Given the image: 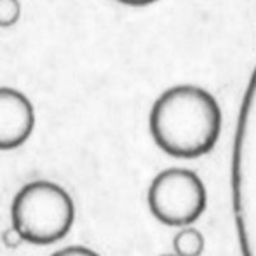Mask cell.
Masks as SVG:
<instances>
[{
    "mask_svg": "<svg viewBox=\"0 0 256 256\" xmlns=\"http://www.w3.org/2000/svg\"><path fill=\"white\" fill-rule=\"evenodd\" d=\"M117 2L124 4V6H132V7H143V6H150V4H155L158 0H117Z\"/></svg>",
    "mask_w": 256,
    "mask_h": 256,
    "instance_id": "8",
    "label": "cell"
},
{
    "mask_svg": "<svg viewBox=\"0 0 256 256\" xmlns=\"http://www.w3.org/2000/svg\"><path fill=\"white\" fill-rule=\"evenodd\" d=\"M154 218L168 226H188L204 214L208 192L199 174L185 168H169L152 180L146 194Z\"/></svg>",
    "mask_w": 256,
    "mask_h": 256,
    "instance_id": "3",
    "label": "cell"
},
{
    "mask_svg": "<svg viewBox=\"0 0 256 256\" xmlns=\"http://www.w3.org/2000/svg\"><path fill=\"white\" fill-rule=\"evenodd\" d=\"M20 0H0V28H10L20 21Z\"/></svg>",
    "mask_w": 256,
    "mask_h": 256,
    "instance_id": "6",
    "label": "cell"
},
{
    "mask_svg": "<svg viewBox=\"0 0 256 256\" xmlns=\"http://www.w3.org/2000/svg\"><path fill=\"white\" fill-rule=\"evenodd\" d=\"M160 256H178L176 253H166V254H160Z\"/></svg>",
    "mask_w": 256,
    "mask_h": 256,
    "instance_id": "9",
    "label": "cell"
},
{
    "mask_svg": "<svg viewBox=\"0 0 256 256\" xmlns=\"http://www.w3.org/2000/svg\"><path fill=\"white\" fill-rule=\"evenodd\" d=\"M52 256H100V254L94 253L92 250H88V248L72 246V248H66V250L58 251V253H54Z\"/></svg>",
    "mask_w": 256,
    "mask_h": 256,
    "instance_id": "7",
    "label": "cell"
},
{
    "mask_svg": "<svg viewBox=\"0 0 256 256\" xmlns=\"http://www.w3.org/2000/svg\"><path fill=\"white\" fill-rule=\"evenodd\" d=\"M172 248L178 256H200L206 250V239L194 226H182L172 239Z\"/></svg>",
    "mask_w": 256,
    "mask_h": 256,
    "instance_id": "5",
    "label": "cell"
},
{
    "mask_svg": "<svg viewBox=\"0 0 256 256\" xmlns=\"http://www.w3.org/2000/svg\"><path fill=\"white\" fill-rule=\"evenodd\" d=\"M12 225L21 239L51 244L66 236L74 223V200L51 182H34L18 192L10 208Z\"/></svg>",
    "mask_w": 256,
    "mask_h": 256,
    "instance_id": "2",
    "label": "cell"
},
{
    "mask_svg": "<svg viewBox=\"0 0 256 256\" xmlns=\"http://www.w3.org/2000/svg\"><path fill=\"white\" fill-rule=\"evenodd\" d=\"M223 115L216 98L200 86L178 84L155 100L148 128L155 145L174 158H199L216 146Z\"/></svg>",
    "mask_w": 256,
    "mask_h": 256,
    "instance_id": "1",
    "label": "cell"
},
{
    "mask_svg": "<svg viewBox=\"0 0 256 256\" xmlns=\"http://www.w3.org/2000/svg\"><path fill=\"white\" fill-rule=\"evenodd\" d=\"M35 128V110L23 92L0 88V150L21 146Z\"/></svg>",
    "mask_w": 256,
    "mask_h": 256,
    "instance_id": "4",
    "label": "cell"
}]
</instances>
